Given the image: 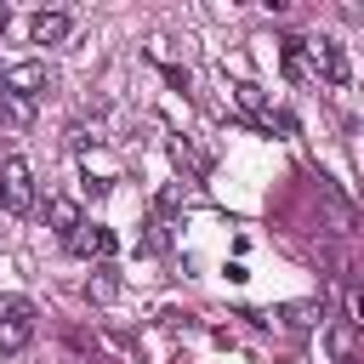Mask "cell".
<instances>
[{"label": "cell", "mask_w": 364, "mask_h": 364, "mask_svg": "<svg viewBox=\"0 0 364 364\" xmlns=\"http://www.w3.org/2000/svg\"><path fill=\"white\" fill-rule=\"evenodd\" d=\"M0 210H11V216H28L34 210V171H28V159H0Z\"/></svg>", "instance_id": "1"}, {"label": "cell", "mask_w": 364, "mask_h": 364, "mask_svg": "<svg viewBox=\"0 0 364 364\" xmlns=\"http://www.w3.org/2000/svg\"><path fill=\"white\" fill-rule=\"evenodd\" d=\"M34 341V307L23 296H6L0 301V353H23Z\"/></svg>", "instance_id": "2"}, {"label": "cell", "mask_w": 364, "mask_h": 364, "mask_svg": "<svg viewBox=\"0 0 364 364\" xmlns=\"http://www.w3.org/2000/svg\"><path fill=\"white\" fill-rule=\"evenodd\" d=\"M46 80H51L46 63H11V68L0 74V97H6V102H34V97L46 91Z\"/></svg>", "instance_id": "3"}, {"label": "cell", "mask_w": 364, "mask_h": 364, "mask_svg": "<svg viewBox=\"0 0 364 364\" xmlns=\"http://www.w3.org/2000/svg\"><path fill=\"white\" fill-rule=\"evenodd\" d=\"M307 57H313V68H318L330 85H347V51H341V40L313 34V40H307Z\"/></svg>", "instance_id": "4"}, {"label": "cell", "mask_w": 364, "mask_h": 364, "mask_svg": "<svg viewBox=\"0 0 364 364\" xmlns=\"http://www.w3.org/2000/svg\"><path fill=\"white\" fill-rule=\"evenodd\" d=\"M68 250L85 256V262H108V256H114V228H102V222H80V228L68 233Z\"/></svg>", "instance_id": "5"}, {"label": "cell", "mask_w": 364, "mask_h": 364, "mask_svg": "<svg viewBox=\"0 0 364 364\" xmlns=\"http://www.w3.org/2000/svg\"><path fill=\"white\" fill-rule=\"evenodd\" d=\"M68 28H74L68 11H34L28 17V40L34 46H57V40H68Z\"/></svg>", "instance_id": "6"}, {"label": "cell", "mask_w": 364, "mask_h": 364, "mask_svg": "<svg viewBox=\"0 0 364 364\" xmlns=\"http://www.w3.org/2000/svg\"><path fill=\"white\" fill-rule=\"evenodd\" d=\"M330 313H324V301H290V307H279V324L284 330H296V336H307V330H318Z\"/></svg>", "instance_id": "7"}, {"label": "cell", "mask_w": 364, "mask_h": 364, "mask_svg": "<svg viewBox=\"0 0 364 364\" xmlns=\"http://www.w3.org/2000/svg\"><path fill=\"white\" fill-rule=\"evenodd\" d=\"M46 222H51V228H57V233L68 239V233H74V228H80L85 216H80V205H74V199H63V193H51V199H46Z\"/></svg>", "instance_id": "8"}, {"label": "cell", "mask_w": 364, "mask_h": 364, "mask_svg": "<svg viewBox=\"0 0 364 364\" xmlns=\"http://www.w3.org/2000/svg\"><path fill=\"white\" fill-rule=\"evenodd\" d=\"M324 336H330V353H336V364H347V358H353V347H358V330H353L347 318H330V324H324Z\"/></svg>", "instance_id": "9"}, {"label": "cell", "mask_w": 364, "mask_h": 364, "mask_svg": "<svg viewBox=\"0 0 364 364\" xmlns=\"http://www.w3.org/2000/svg\"><path fill=\"white\" fill-rule=\"evenodd\" d=\"M279 46H284V51H279V57H284V74H290V80H307V40L290 34V40H279Z\"/></svg>", "instance_id": "10"}, {"label": "cell", "mask_w": 364, "mask_h": 364, "mask_svg": "<svg viewBox=\"0 0 364 364\" xmlns=\"http://www.w3.org/2000/svg\"><path fill=\"white\" fill-rule=\"evenodd\" d=\"M171 154H176V165H188L193 176H205V171H210V154H199L188 136H176V142H171Z\"/></svg>", "instance_id": "11"}, {"label": "cell", "mask_w": 364, "mask_h": 364, "mask_svg": "<svg viewBox=\"0 0 364 364\" xmlns=\"http://www.w3.org/2000/svg\"><path fill=\"white\" fill-rule=\"evenodd\" d=\"M341 318L364 336V284H347V290H341Z\"/></svg>", "instance_id": "12"}, {"label": "cell", "mask_w": 364, "mask_h": 364, "mask_svg": "<svg viewBox=\"0 0 364 364\" xmlns=\"http://www.w3.org/2000/svg\"><path fill=\"white\" fill-rule=\"evenodd\" d=\"M233 97H239V108H250V114H267V102H262V91L245 80V85H233Z\"/></svg>", "instance_id": "13"}, {"label": "cell", "mask_w": 364, "mask_h": 364, "mask_svg": "<svg viewBox=\"0 0 364 364\" xmlns=\"http://www.w3.org/2000/svg\"><path fill=\"white\" fill-rule=\"evenodd\" d=\"M85 290H91V296H97V301H108V296H114V290H119V279H114V273H108V267H97V279H91V284H85Z\"/></svg>", "instance_id": "14"}, {"label": "cell", "mask_w": 364, "mask_h": 364, "mask_svg": "<svg viewBox=\"0 0 364 364\" xmlns=\"http://www.w3.org/2000/svg\"><path fill=\"white\" fill-rule=\"evenodd\" d=\"M176 205H188V182H171V188L159 193V210H176Z\"/></svg>", "instance_id": "15"}, {"label": "cell", "mask_w": 364, "mask_h": 364, "mask_svg": "<svg viewBox=\"0 0 364 364\" xmlns=\"http://www.w3.org/2000/svg\"><path fill=\"white\" fill-rule=\"evenodd\" d=\"M6 23H11V11H6V0H0V34H6Z\"/></svg>", "instance_id": "16"}, {"label": "cell", "mask_w": 364, "mask_h": 364, "mask_svg": "<svg viewBox=\"0 0 364 364\" xmlns=\"http://www.w3.org/2000/svg\"><path fill=\"white\" fill-rule=\"evenodd\" d=\"M0 74H6V68H0Z\"/></svg>", "instance_id": "17"}]
</instances>
